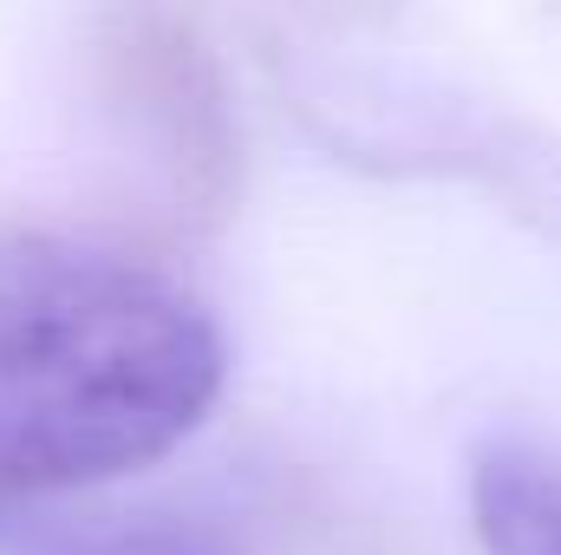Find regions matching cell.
<instances>
[{
    "instance_id": "cell-1",
    "label": "cell",
    "mask_w": 561,
    "mask_h": 555,
    "mask_svg": "<svg viewBox=\"0 0 561 555\" xmlns=\"http://www.w3.org/2000/svg\"><path fill=\"white\" fill-rule=\"evenodd\" d=\"M229 380L216 314L125 249L0 229V510L170 457Z\"/></svg>"
},
{
    "instance_id": "cell-2",
    "label": "cell",
    "mask_w": 561,
    "mask_h": 555,
    "mask_svg": "<svg viewBox=\"0 0 561 555\" xmlns=\"http://www.w3.org/2000/svg\"><path fill=\"white\" fill-rule=\"evenodd\" d=\"M470 523L483 555H561V457L496 438L470 464Z\"/></svg>"
}]
</instances>
